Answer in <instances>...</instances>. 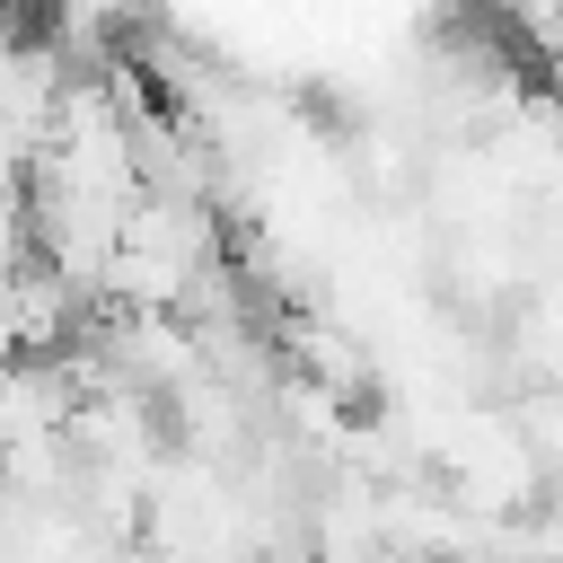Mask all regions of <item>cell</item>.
Wrapping results in <instances>:
<instances>
[{"label":"cell","instance_id":"obj_1","mask_svg":"<svg viewBox=\"0 0 563 563\" xmlns=\"http://www.w3.org/2000/svg\"><path fill=\"white\" fill-rule=\"evenodd\" d=\"M26 255V167L0 158V264Z\"/></svg>","mask_w":563,"mask_h":563}]
</instances>
